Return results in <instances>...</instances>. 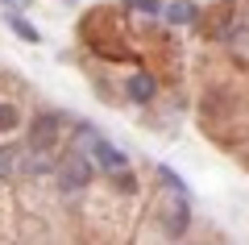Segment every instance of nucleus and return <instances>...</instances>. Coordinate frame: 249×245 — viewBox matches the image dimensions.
<instances>
[{
	"mask_svg": "<svg viewBox=\"0 0 249 245\" xmlns=\"http://www.w3.org/2000/svg\"><path fill=\"white\" fill-rule=\"evenodd\" d=\"M162 13H166V21H175V25H191L199 9L191 4V0H170V4H166Z\"/></svg>",
	"mask_w": 249,
	"mask_h": 245,
	"instance_id": "5",
	"label": "nucleus"
},
{
	"mask_svg": "<svg viewBox=\"0 0 249 245\" xmlns=\"http://www.w3.org/2000/svg\"><path fill=\"white\" fill-rule=\"evenodd\" d=\"M17 125H21L17 108H13V104H0V133H13Z\"/></svg>",
	"mask_w": 249,
	"mask_h": 245,
	"instance_id": "7",
	"label": "nucleus"
},
{
	"mask_svg": "<svg viewBox=\"0 0 249 245\" xmlns=\"http://www.w3.org/2000/svg\"><path fill=\"white\" fill-rule=\"evenodd\" d=\"M9 170H13V154H9V150H4V146H0V179L9 175Z\"/></svg>",
	"mask_w": 249,
	"mask_h": 245,
	"instance_id": "9",
	"label": "nucleus"
},
{
	"mask_svg": "<svg viewBox=\"0 0 249 245\" xmlns=\"http://www.w3.org/2000/svg\"><path fill=\"white\" fill-rule=\"evenodd\" d=\"M129 9H137V13H162V4H158V0H129Z\"/></svg>",
	"mask_w": 249,
	"mask_h": 245,
	"instance_id": "8",
	"label": "nucleus"
},
{
	"mask_svg": "<svg viewBox=\"0 0 249 245\" xmlns=\"http://www.w3.org/2000/svg\"><path fill=\"white\" fill-rule=\"evenodd\" d=\"M91 179V162L79 154H67L62 158V167H58V187L62 191H79V187H88Z\"/></svg>",
	"mask_w": 249,
	"mask_h": 245,
	"instance_id": "2",
	"label": "nucleus"
},
{
	"mask_svg": "<svg viewBox=\"0 0 249 245\" xmlns=\"http://www.w3.org/2000/svg\"><path fill=\"white\" fill-rule=\"evenodd\" d=\"M124 92H129V100H137V104H150L154 92H158V83H154V75H145V71H133V75L124 79Z\"/></svg>",
	"mask_w": 249,
	"mask_h": 245,
	"instance_id": "4",
	"label": "nucleus"
},
{
	"mask_svg": "<svg viewBox=\"0 0 249 245\" xmlns=\"http://www.w3.org/2000/svg\"><path fill=\"white\" fill-rule=\"evenodd\" d=\"M58 133H62V116H58V113L34 116V125H29V150H34V154L54 150V146H58Z\"/></svg>",
	"mask_w": 249,
	"mask_h": 245,
	"instance_id": "1",
	"label": "nucleus"
},
{
	"mask_svg": "<svg viewBox=\"0 0 249 245\" xmlns=\"http://www.w3.org/2000/svg\"><path fill=\"white\" fill-rule=\"evenodd\" d=\"M13 4H25V0H13Z\"/></svg>",
	"mask_w": 249,
	"mask_h": 245,
	"instance_id": "10",
	"label": "nucleus"
},
{
	"mask_svg": "<svg viewBox=\"0 0 249 245\" xmlns=\"http://www.w3.org/2000/svg\"><path fill=\"white\" fill-rule=\"evenodd\" d=\"M91 162H96L100 170H121V167H129V158H124L112 141H104V137H91Z\"/></svg>",
	"mask_w": 249,
	"mask_h": 245,
	"instance_id": "3",
	"label": "nucleus"
},
{
	"mask_svg": "<svg viewBox=\"0 0 249 245\" xmlns=\"http://www.w3.org/2000/svg\"><path fill=\"white\" fill-rule=\"evenodd\" d=\"M4 21H9V29L21 38V42H42V34H37V29L29 25L25 17H17V13H4Z\"/></svg>",
	"mask_w": 249,
	"mask_h": 245,
	"instance_id": "6",
	"label": "nucleus"
}]
</instances>
